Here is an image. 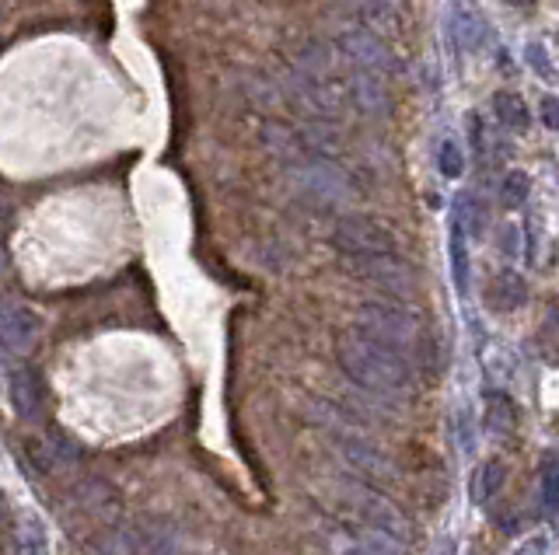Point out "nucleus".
Here are the masks:
<instances>
[{"instance_id":"a878e982","label":"nucleus","mask_w":559,"mask_h":555,"mask_svg":"<svg viewBox=\"0 0 559 555\" xmlns=\"http://www.w3.org/2000/svg\"><path fill=\"white\" fill-rule=\"evenodd\" d=\"M539 116H542V123H546L549 130H559V98H553V95L542 98Z\"/></svg>"},{"instance_id":"4468645a","label":"nucleus","mask_w":559,"mask_h":555,"mask_svg":"<svg viewBox=\"0 0 559 555\" xmlns=\"http://www.w3.org/2000/svg\"><path fill=\"white\" fill-rule=\"evenodd\" d=\"M339 451H343V458L350 461L357 472L371 475V479H392V461H388V454H381L374 444H367L364 437H353V433H339L336 437Z\"/></svg>"},{"instance_id":"b1692460","label":"nucleus","mask_w":559,"mask_h":555,"mask_svg":"<svg viewBox=\"0 0 559 555\" xmlns=\"http://www.w3.org/2000/svg\"><path fill=\"white\" fill-rule=\"evenodd\" d=\"M528 192H532V182H528L525 172H507L504 175V185H500V199H504L507 210H518V206L528 203Z\"/></svg>"},{"instance_id":"7ed1b4c3","label":"nucleus","mask_w":559,"mask_h":555,"mask_svg":"<svg viewBox=\"0 0 559 555\" xmlns=\"http://www.w3.org/2000/svg\"><path fill=\"white\" fill-rule=\"evenodd\" d=\"M290 182L308 203L318 206H339L353 196V182L346 168L332 154H304L294 165H287Z\"/></svg>"},{"instance_id":"9d476101","label":"nucleus","mask_w":559,"mask_h":555,"mask_svg":"<svg viewBox=\"0 0 559 555\" xmlns=\"http://www.w3.org/2000/svg\"><path fill=\"white\" fill-rule=\"evenodd\" d=\"M448 28L451 42L458 46V53H479L486 42V21L472 0H451L448 11Z\"/></svg>"},{"instance_id":"ddd939ff","label":"nucleus","mask_w":559,"mask_h":555,"mask_svg":"<svg viewBox=\"0 0 559 555\" xmlns=\"http://www.w3.org/2000/svg\"><path fill=\"white\" fill-rule=\"evenodd\" d=\"M332 67H336V46L322 39H304L294 46V77L304 81H332Z\"/></svg>"},{"instance_id":"cd10ccee","label":"nucleus","mask_w":559,"mask_h":555,"mask_svg":"<svg viewBox=\"0 0 559 555\" xmlns=\"http://www.w3.org/2000/svg\"><path fill=\"white\" fill-rule=\"evenodd\" d=\"M528 60H532V67L539 70L542 77H553V67H549L546 53H542V46H528Z\"/></svg>"},{"instance_id":"2eb2a0df","label":"nucleus","mask_w":559,"mask_h":555,"mask_svg":"<svg viewBox=\"0 0 559 555\" xmlns=\"http://www.w3.org/2000/svg\"><path fill=\"white\" fill-rule=\"evenodd\" d=\"M70 500H74L81 510H88V514L102 517V521H112V517L119 514L116 486H112V482H105V479H98V475L77 482V486L70 489Z\"/></svg>"},{"instance_id":"412c9836","label":"nucleus","mask_w":559,"mask_h":555,"mask_svg":"<svg viewBox=\"0 0 559 555\" xmlns=\"http://www.w3.org/2000/svg\"><path fill=\"white\" fill-rule=\"evenodd\" d=\"M493 112H497V119L507 126V130L525 133L528 126H532V112H528V105L521 102V95H514V91H497V98H493Z\"/></svg>"},{"instance_id":"f03ea898","label":"nucleus","mask_w":559,"mask_h":555,"mask_svg":"<svg viewBox=\"0 0 559 555\" xmlns=\"http://www.w3.org/2000/svg\"><path fill=\"white\" fill-rule=\"evenodd\" d=\"M357 329H364L367 336H374L378 343L392 346L395 353L409 360V353L427 346V332H423L420 315H413L409 308L392 301H367L357 308Z\"/></svg>"},{"instance_id":"9b49d317","label":"nucleus","mask_w":559,"mask_h":555,"mask_svg":"<svg viewBox=\"0 0 559 555\" xmlns=\"http://www.w3.org/2000/svg\"><path fill=\"white\" fill-rule=\"evenodd\" d=\"M161 542V535H151L147 528H102L91 538V549L95 555H147L154 545Z\"/></svg>"},{"instance_id":"1a4fd4ad","label":"nucleus","mask_w":559,"mask_h":555,"mask_svg":"<svg viewBox=\"0 0 559 555\" xmlns=\"http://www.w3.org/2000/svg\"><path fill=\"white\" fill-rule=\"evenodd\" d=\"M346 95H350V102L357 105V112H364V116H371V119H381L392 112V98H388L385 77L371 74V70L353 67L350 81H346Z\"/></svg>"},{"instance_id":"423d86ee","label":"nucleus","mask_w":559,"mask_h":555,"mask_svg":"<svg viewBox=\"0 0 559 555\" xmlns=\"http://www.w3.org/2000/svg\"><path fill=\"white\" fill-rule=\"evenodd\" d=\"M346 262H350V269L360 276V280L374 283V287L388 290V294H395V297L413 294V287H416L413 269H409L406 262L399 259V252H392V255H364V259H346Z\"/></svg>"},{"instance_id":"c85d7f7f","label":"nucleus","mask_w":559,"mask_h":555,"mask_svg":"<svg viewBox=\"0 0 559 555\" xmlns=\"http://www.w3.org/2000/svg\"><path fill=\"white\" fill-rule=\"evenodd\" d=\"M504 252L518 255V227H507L504 231Z\"/></svg>"},{"instance_id":"c756f323","label":"nucleus","mask_w":559,"mask_h":555,"mask_svg":"<svg viewBox=\"0 0 559 555\" xmlns=\"http://www.w3.org/2000/svg\"><path fill=\"white\" fill-rule=\"evenodd\" d=\"M4 521H7V500L0 496V528H4Z\"/></svg>"},{"instance_id":"5701e85b","label":"nucleus","mask_w":559,"mask_h":555,"mask_svg":"<svg viewBox=\"0 0 559 555\" xmlns=\"http://www.w3.org/2000/svg\"><path fill=\"white\" fill-rule=\"evenodd\" d=\"M539 503L546 514H559V465L553 454L539 468Z\"/></svg>"},{"instance_id":"f257e3e1","label":"nucleus","mask_w":559,"mask_h":555,"mask_svg":"<svg viewBox=\"0 0 559 555\" xmlns=\"http://www.w3.org/2000/svg\"><path fill=\"white\" fill-rule=\"evenodd\" d=\"M336 360L353 384L378 395H402L413 388V364L392 346L378 343L364 329L350 325L336 336Z\"/></svg>"},{"instance_id":"f3484780","label":"nucleus","mask_w":559,"mask_h":555,"mask_svg":"<svg viewBox=\"0 0 559 555\" xmlns=\"http://www.w3.org/2000/svg\"><path fill=\"white\" fill-rule=\"evenodd\" d=\"M360 510H364L367 521L374 524V531H385V535L406 542V535H409L406 514H402L392 500H385V496H378V493H367L364 500H360Z\"/></svg>"},{"instance_id":"dca6fc26","label":"nucleus","mask_w":559,"mask_h":555,"mask_svg":"<svg viewBox=\"0 0 559 555\" xmlns=\"http://www.w3.org/2000/svg\"><path fill=\"white\" fill-rule=\"evenodd\" d=\"M259 140H263L266 151H270L273 158H280L283 165H294L297 158L311 154L308 147H304L301 130H294V126L280 123V119H266V123L259 126Z\"/></svg>"},{"instance_id":"a211bd4d","label":"nucleus","mask_w":559,"mask_h":555,"mask_svg":"<svg viewBox=\"0 0 559 555\" xmlns=\"http://www.w3.org/2000/svg\"><path fill=\"white\" fill-rule=\"evenodd\" d=\"M528 301V283L521 280V273H514V269H504V273L493 276L490 283V304L497 311H518L525 308Z\"/></svg>"},{"instance_id":"393cba45","label":"nucleus","mask_w":559,"mask_h":555,"mask_svg":"<svg viewBox=\"0 0 559 555\" xmlns=\"http://www.w3.org/2000/svg\"><path fill=\"white\" fill-rule=\"evenodd\" d=\"M437 168H441L444 179H462L465 175V151L458 147V140H444L441 151H437Z\"/></svg>"},{"instance_id":"7c9ffc66","label":"nucleus","mask_w":559,"mask_h":555,"mask_svg":"<svg viewBox=\"0 0 559 555\" xmlns=\"http://www.w3.org/2000/svg\"><path fill=\"white\" fill-rule=\"evenodd\" d=\"M346 555H371V552H367V549H350Z\"/></svg>"},{"instance_id":"f8f14e48","label":"nucleus","mask_w":559,"mask_h":555,"mask_svg":"<svg viewBox=\"0 0 559 555\" xmlns=\"http://www.w3.org/2000/svg\"><path fill=\"white\" fill-rule=\"evenodd\" d=\"M7 395L21 419H39L42 405H46V384H42L39 370L32 367H14L11 381H7Z\"/></svg>"},{"instance_id":"6e6552de","label":"nucleus","mask_w":559,"mask_h":555,"mask_svg":"<svg viewBox=\"0 0 559 555\" xmlns=\"http://www.w3.org/2000/svg\"><path fill=\"white\" fill-rule=\"evenodd\" d=\"M25 458L35 472H60V468L74 465L77 461V447L70 444L60 433H32L25 437Z\"/></svg>"},{"instance_id":"bb28decb","label":"nucleus","mask_w":559,"mask_h":555,"mask_svg":"<svg viewBox=\"0 0 559 555\" xmlns=\"http://www.w3.org/2000/svg\"><path fill=\"white\" fill-rule=\"evenodd\" d=\"M546 549H549L546 538H542V535H532L528 542H521L518 549H514V555H546Z\"/></svg>"},{"instance_id":"20e7f679","label":"nucleus","mask_w":559,"mask_h":555,"mask_svg":"<svg viewBox=\"0 0 559 555\" xmlns=\"http://www.w3.org/2000/svg\"><path fill=\"white\" fill-rule=\"evenodd\" d=\"M332 248L346 259H364V255L399 252V241L385 220L371 217V213H343L332 224Z\"/></svg>"},{"instance_id":"6ab92c4d","label":"nucleus","mask_w":559,"mask_h":555,"mask_svg":"<svg viewBox=\"0 0 559 555\" xmlns=\"http://www.w3.org/2000/svg\"><path fill=\"white\" fill-rule=\"evenodd\" d=\"M504 482H507L504 461H500V458L483 461V465L476 468V475H472V500H476V503H490L493 496L504 489Z\"/></svg>"},{"instance_id":"aec40b11","label":"nucleus","mask_w":559,"mask_h":555,"mask_svg":"<svg viewBox=\"0 0 559 555\" xmlns=\"http://www.w3.org/2000/svg\"><path fill=\"white\" fill-rule=\"evenodd\" d=\"M448 255H451V276H455L458 294H469V241H465V227L458 220H451Z\"/></svg>"},{"instance_id":"39448f33","label":"nucleus","mask_w":559,"mask_h":555,"mask_svg":"<svg viewBox=\"0 0 559 555\" xmlns=\"http://www.w3.org/2000/svg\"><path fill=\"white\" fill-rule=\"evenodd\" d=\"M336 53L346 56L353 67L371 70V74H381V77L399 70V60H395V53L388 49V42L367 25L343 28V32L336 35Z\"/></svg>"},{"instance_id":"4be33fe9","label":"nucleus","mask_w":559,"mask_h":555,"mask_svg":"<svg viewBox=\"0 0 559 555\" xmlns=\"http://www.w3.org/2000/svg\"><path fill=\"white\" fill-rule=\"evenodd\" d=\"M486 426H490L497 437L514 430V405L504 391H490V395H486Z\"/></svg>"},{"instance_id":"0eeeda50","label":"nucleus","mask_w":559,"mask_h":555,"mask_svg":"<svg viewBox=\"0 0 559 555\" xmlns=\"http://www.w3.org/2000/svg\"><path fill=\"white\" fill-rule=\"evenodd\" d=\"M42 332V322L32 304L18 297H0V346L11 353H28Z\"/></svg>"}]
</instances>
